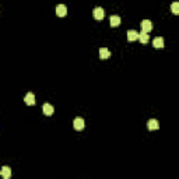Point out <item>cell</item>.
<instances>
[{"mask_svg": "<svg viewBox=\"0 0 179 179\" xmlns=\"http://www.w3.org/2000/svg\"><path fill=\"white\" fill-rule=\"evenodd\" d=\"M92 15H94L95 20H102L104 17H105V11H104L102 7H97L92 11Z\"/></svg>", "mask_w": 179, "mask_h": 179, "instance_id": "obj_1", "label": "cell"}, {"mask_svg": "<svg viewBox=\"0 0 179 179\" xmlns=\"http://www.w3.org/2000/svg\"><path fill=\"white\" fill-rule=\"evenodd\" d=\"M73 126L76 130H83L84 129V119L83 118H76L73 122Z\"/></svg>", "mask_w": 179, "mask_h": 179, "instance_id": "obj_2", "label": "cell"}, {"mask_svg": "<svg viewBox=\"0 0 179 179\" xmlns=\"http://www.w3.org/2000/svg\"><path fill=\"white\" fill-rule=\"evenodd\" d=\"M66 14H67V7L65 6V4H59V6H56V15H59V17H65Z\"/></svg>", "mask_w": 179, "mask_h": 179, "instance_id": "obj_3", "label": "cell"}, {"mask_svg": "<svg viewBox=\"0 0 179 179\" xmlns=\"http://www.w3.org/2000/svg\"><path fill=\"white\" fill-rule=\"evenodd\" d=\"M42 111H44V113L46 115V116H51V115H53V112H55V108H53L51 104H44Z\"/></svg>", "mask_w": 179, "mask_h": 179, "instance_id": "obj_4", "label": "cell"}, {"mask_svg": "<svg viewBox=\"0 0 179 179\" xmlns=\"http://www.w3.org/2000/svg\"><path fill=\"white\" fill-rule=\"evenodd\" d=\"M147 128H148V130H158L160 123H158L157 119H150V121L147 122Z\"/></svg>", "mask_w": 179, "mask_h": 179, "instance_id": "obj_5", "label": "cell"}, {"mask_svg": "<svg viewBox=\"0 0 179 179\" xmlns=\"http://www.w3.org/2000/svg\"><path fill=\"white\" fill-rule=\"evenodd\" d=\"M141 29L143 31H146V32H150L151 29H153V24H151L150 20H143L141 21Z\"/></svg>", "mask_w": 179, "mask_h": 179, "instance_id": "obj_6", "label": "cell"}, {"mask_svg": "<svg viewBox=\"0 0 179 179\" xmlns=\"http://www.w3.org/2000/svg\"><path fill=\"white\" fill-rule=\"evenodd\" d=\"M139 39V32L134 31V29H129L128 31V41L129 42H133V41Z\"/></svg>", "mask_w": 179, "mask_h": 179, "instance_id": "obj_7", "label": "cell"}, {"mask_svg": "<svg viewBox=\"0 0 179 179\" xmlns=\"http://www.w3.org/2000/svg\"><path fill=\"white\" fill-rule=\"evenodd\" d=\"M148 39H150V37H148V32H146V31H141V32H139V41L141 42L143 45H146L147 42H148Z\"/></svg>", "mask_w": 179, "mask_h": 179, "instance_id": "obj_8", "label": "cell"}, {"mask_svg": "<svg viewBox=\"0 0 179 179\" xmlns=\"http://www.w3.org/2000/svg\"><path fill=\"white\" fill-rule=\"evenodd\" d=\"M24 101H25L27 105H34L35 104V95L32 92H28V94L24 97Z\"/></svg>", "mask_w": 179, "mask_h": 179, "instance_id": "obj_9", "label": "cell"}, {"mask_svg": "<svg viewBox=\"0 0 179 179\" xmlns=\"http://www.w3.org/2000/svg\"><path fill=\"white\" fill-rule=\"evenodd\" d=\"M153 45H154V48H158V49L164 48V38H162V37H157L153 41Z\"/></svg>", "mask_w": 179, "mask_h": 179, "instance_id": "obj_10", "label": "cell"}, {"mask_svg": "<svg viewBox=\"0 0 179 179\" xmlns=\"http://www.w3.org/2000/svg\"><path fill=\"white\" fill-rule=\"evenodd\" d=\"M109 56H111L109 49H106V48H101L99 49V58L101 59H108Z\"/></svg>", "mask_w": 179, "mask_h": 179, "instance_id": "obj_11", "label": "cell"}, {"mask_svg": "<svg viewBox=\"0 0 179 179\" xmlns=\"http://www.w3.org/2000/svg\"><path fill=\"white\" fill-rule=\"evenodd\" d=\"M0 174H2V176H3L4 179H8L11 176V168H8V167H3Z\"/></svg>", "mask_w": 179, "mask_h": 179, "instance_id": "obj_12", "label": "cell"}, {"mask_svg": "<svg viewBox=\"0 0 179 179\" xmlns=\"http://www.w3.org/2000/svg\"><path fill=\"white\" fill-rule=\"evenodd\" d=\"M109 22H111V27H118L121 24V17H119V15H112Z\"/></svg>", "mask_w": 179, "mask_h": 179, "instance_id": "obj_13", "label": "cell"}, {"mask_svg": "<svg viewBox=\"0 0 179 179\" xmlns=\"http://www.w3.org/2000/svg\"><path fill=\"white\" fill-rule=\"evenodd\" d=\"M171 11L175 15H179V2H174L171 4Z\"/></svg>", "mask_w": 179, "mask_h": 179, "instance_id": "obj_14", "label": "cell"}]
</instances>
